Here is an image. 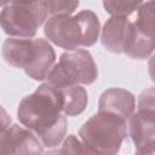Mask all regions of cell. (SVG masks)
Returning <instances> with one entry per match:
<instances>
[{"instance_id": "2", "label": "cell", "mask_w": 155, "mask_h": 155, "mask_svg": "<svg viewBox=\"0 0 155 155\" xmlns=\"http://www.w3.org/2000/svg\"><path fill=\"white\" fill-rule=\"evenodd\" d=\"M101 22L91 10H82L76 15L50 16L44 25L47 40L67 51L93 46L99 39Z\"/></svg>"}, {"instance_id": "4", "label": "cell", "mask_w": 155, "mask_h": 155, "mask_svg": "<svg viewBox=\"0 0 155 155\" xmlns=\"http://www.w3.org/2000/svg\"><path fill=\"white\" fill-rule=\"evenodd\" d=\"M127 136L128 121L104 111L93 114L78 132L90 155H117Z\"/></svg>"}, {"instance_id": "16", "label": "cell", "mask_w": 155, "mask_h": 155, "mask_svg": "<svg viewBox=\"0 0 155 155\" xmlns=\"http://www.w3.org/2000/svg\"><path fill=\"white\" fill-rule=\"evenodd\" d=\"M134 155H155V143L136 149Z\"/></svg>"}, {"instance_id": "17", "label": "cell", "mask_w": 155, "mask_h": 155, "mask_svg": "<svg viewBox=\"0 0 155 155\" xmlns=\"http://www.w3.org/2000/svg\"><path fill=\"white\" fill-rule=\"evenodd\" d=\"M148 73H149L151 81L155 84V53L151 54L148 61Z\"/></svg>"}, {"instance_id": "11", "label": "cell", "mask_w": 155, "mask_h": 155, "mask_svg": "<svg viewBox=\"0 0 155 155\" xmlns=\"http://www.w3.org/2000/svg\"><path fill=\"white\" fill-rule=\"evenodd\" d=\"M128 133L136 147L155 143V113L149 110H137L128 120Z\"/></svg>"}, {"instance_id": "9", "label": "cell", "mask_w": 155, "mask_h": 155, "mask_svg": "<svg viewBox=\"0 0 155 155\" xmlns=\"http://www.w3.org/2000/svg\"><path fill=\"white\" fill-rule=\"evenodd\" d=\"M131 23L127 17H110L101 30L103 47L113 53H125L131 33Z\"/></svg>"}, {"instance_id": "10", "label": "cell", "mask_w": 155, "mask_h": 155, "mask_svg": "<svg viewBox=\"0 0 155 155\" xmlns=\"http://www.w3.org/2000/svg\"><path fill=\"white\" fill-rule=\"evenodd\" d=\"M98 111L110 113L128 121L136 111V98L125 88H108L99 97Z\"/></svg>"}, {"instance_id": "7", "label": "cell", "mask_w": 155, "mask_h": 155, "mask_svg": "<svg viewBox=\"0 0 155 155\" xmlns=\"http://www.w3.org/2000/svg\"><path fill=\"white\" fill-rule=\"evenodd\" d=\"M155 50V1L142 2L136 21L131 23L130 40L125 54L132 59L149 58Z\"/></svg>"}, {"instance_id": "13", "label": "cell", "mask_w": 155, "mask_h": 155, "mask_svg": "<svg viewBox=\"0 0 155 155\" xmlns=\"http://www.w3.org/2000/svg\"><path fill=\"white\" fill-rule=\"evenodd\" d=\"M140 1H125V0H107L103 1L104 10L111 17H127L138 11Z\"/></svg>"}, {"instance_id": "8", "label": "cell", "mask_w": 155, "mask_h": 155, "mask_svg": "<svg viewBox=\"0 0 155 155\" xmlns=\"http://www.w3.org/2000/svg\"><path fill=\"white\" fill-rule=\"evenodd\" d=\"M44 145L28 128L12 125L1 132V155H42Z\"/></svg>"}, {"instance_id": "3", "label": "cell", "mask_w": 155, "mask_h": 155, "mask_svg": "<svg viewBox=\"0 0 155 155\" xmlns=\"http://www.w3.org/2000/svg\"><path fill=\"white\" fill-rule=\"evenodd\" d=\"M2 57L10 65L23 69L35 81H42L56 64V52L42 38H7L2 44Z\"/></svg>"}, {"instance_id": "6", "label": "cell", "mask_w": 155, "mask_h": 155, "mask_svg": "<svg viewBox=\"0 0 155 155\" xmlns=\"http://www.w3.org/2000/svg\"><path fill=\"white\" fill-rule=\"evenodd\" d=\"M98 79V68L92 54L84 48L67 51L59 56L46 78V84L63 90L78 85H91Z\"/></svg>"}, {"instance_id": "1", "label": "cell", "mask_w": 155, "mask_h": 155, "mask_svg": "<svg viewBox=\"0 0 155 155\" xmlns=\"http://www.w3.org/2000/svg\"><path fill=\"white\" fill-rule=\"evenodd\" d=\"M17 119L22 126L31 131L46 148L63 143L67 136V119L63 114L62 91L41 84L33 93L18 104Z\"/></svg>"}, {"instance_id": "5", "label": "cell", "mask_w": 155, "mask_h": 155, "mask_svg": "<svg viewBox=\"0 0 155 155\" xmlns=\"http://www.w3.org/2000/svg\"><path fill=\"white\" fill-rule=\"evenodd\" d=\"M48 15V1H8L1 4L0 23L8 38L33 39Z\"/></svg>"}, {"instance_id": "12", "label": "cell", "mask_w": 155, "mask_h": 155, "mask_svg": "<svg viewBox=\"0 0 155 155\" xmlns=\"http://www.w3.org/2000/svg\"><path fill=\"white\" fill-rule=\"evenodd\" d=\"M61 91L63 94V114L65 116H78L86 109L88 94L85 87L78 85Z\"/></svg>"}, {"instance_id": "14", "label": "cell", "mask_w": 155, "mask_h": 155, "mask_svg": "<svg viewBox=\"0 0 155 155\" xmlns=\"http://www.w3.org/2000/svg\"><path fill=\"white\" fill-rule=\"evenodd\" d=\"M79 1L70 0H54L48 1L50 16H59V15H73L75 10L79 7Z\"/></svg>"}, {"instance_id": "15", "label": "cell", "mask_w": 155, "mask_h": 155, "mask_svg": "<svg viewBox=\"0 0 155 155\" xmlns=\"http://www.w3.org/2000/svg\"><path fill=\"white\" fill-rule=\"evenodd\" d=\"M137 110H149L155 113V87L145 88L138 94Z\"/></svg>"}]
</instances>
